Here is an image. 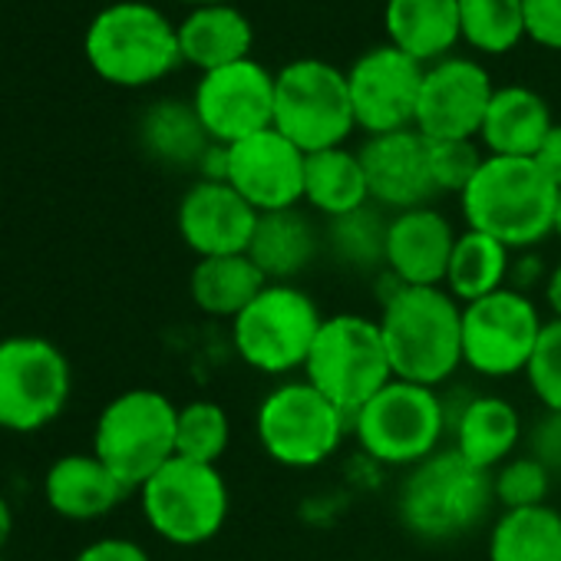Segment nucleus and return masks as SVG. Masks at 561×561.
<instances>
[{
  "instance_id": "7c9ffc66",
  "label": "nucleus",
  "mask_w": 561,
  "mask_h": 561,
  "mask_svg": "<svg viewBox=\"0 0 561 561\" xmlns=\"http://www.w3.org/2000/svg\"><path fill=\"white\" fill-rule=\"evenodd\" d=\"M142 146L165 165H195L211 149V139L192 103H156L142 116Z\"/></svg>"
},
{
  "instance_id": "a18cd8bd",
  "label": "nucleus",
  "mask_w": 561,
  "mask_h": 561,
  "mask_svg": "<svg viewBox=\"0 0 561 561\" xmlns=\"http://www.w3.org/2000/svg\"><path fill=\"white\" fill-rule=\"evenodd\" d=\"M182 4H192V8H211V4H231V0H182Z\"/></svg>"
},
{
  "instance_id": "a878e982",
  "label": "nucleus",
  "mask_w": 561,
  "mask_h": 561,
  "mask_svg": "<svg viewBox=\"0 0 561 561\" xmlns=\"http://www.w3.org/2000/svg\"><path fill=\"white\" fill-rule=\"evenodd\" d=\"M175 31H179L182 64H192L202 73H211V70H221L251 57L254 31L248 18L231 4L195 8Z\"/></svg>"
},
{
  "instance_id": "f3484780",
  "label": "nucleus",
  "mask_w": 561,
  "mask_h": 561,
  "mask_svg": "<svg viewBox=\"0 0 561 561\" xmlns=\"http://www.w3.org/2000/svg\"><path fill=\"white\" fill-rule=\"evenodd\" d=\"M489 73L466 57H446L426 67L413 129L426 139H479L492 103Z\"/></svg>"
},
{
  "instance_id": "ea45409f",
  "label": "nucleus",
  "mask_w": 561,
  "mask_h": 561,
  "mask_svg": "<svg viewBox=\"0 0 561 561\" xmlns=\"http://www.w3.org/2000/svg\"><path fill=\"white\" fill-rule=\"evenodd\" d=\"M73 561H152V558L133 538H100V541H90Z\"/></svg>"
},
{
  "instance_id": "c756f323",
  "label": "nucleus",
  "mask_w": 561,
  "mask_h": 561,
  "mask_svg": "<svg viewBox=\"0 0 561 561\" xmlns=\"http://www.w3.org/2000/svg\"><path fill=\"white\" fill-rule=\"evenodd\" d=\"M489 561H561V512L554 505L508 508L485 538Z\"/></svg>"
},
{
  "instance_id": "f257e3e1",
  "label": "nucleus",
  "mask_w": 561,
  "mask_h": 561,
  "mask_svg": "<svg viewBox=\"0 0 561 561\" xmlns=\"http://www.w3.org/2000/svg\"><path fill=\"white\" fill-rule=\"evenodd\" d=\"M380 334L397 380L439 390L462 367V305L446 288L390 285Z\"/></svg>"
},
{
  "instance_id": "2f4dec72",
  "label": "nucleus",
  "mask_w": 561,
  "mask_h": 561,
  "mask_svg": "<svg viewBox=\"0 0 561 561\" xmlns=\"http://www.w3.org/2000/svg\"><path fill=\"white\" fill-rule=\"evenodd\" d=\"M387 225L390 218L383 215V208L370 202L351 215L331 218L324 225V248L347 271L357 274L387 271Z\"/></svg>"
},
{
  "instance_id": "58836bf2",
  "label": "nucleus",
  "mask_w": 561,
  "mask_h": 561,
  "mask_svg": "<svg viewBox=\"0 0 561 561\" xmlns=\"http://www.w3.org/2000/svg\"><path fill=\"white\" fill-rule=\"evenodd\" d=\"M525 37L561 54V0H525Z\"/></svg>"
},
{
  "instance_id": "20e7f679",
  "label": "nucleus",
  "mask_w": 561,
  "mask_h": 561,
  "mask_svg": "<svg viewBox=\"0 0 561 561\" xmlns=\"http://www.w3.org/2000/svg\"><path fill=\"white\" fill-rule=\"evenodd\" d=\"M449 433V410L439 390L390 380L374 400L351 416V436L357 449L387 469H413L443 449Z\"/></svg>"
},
{
  "instance_id": "6ab92c4d",
  "label": "nucleus",
  "mask_w": 561,
  "mask_h": 561,
  "mask_svg": "<svg viewBox=\"0 0 561 561\" xmlns=\"http://www.w3.org/2000/svg\"><path fill=\"white\" fill-rule=\"evenodd\" d=\"M360 162L370 185V202L383 211L430 205L436 195L430 179V142L416 129L370 136L360 146Z\"/></svg>"
},
{
  "instance_id": "4c0bfd02",
  "label": "nucleus",
  "mask_w": 561,
  "mask_h": 561,
  "mask_svg": "<svg viewBox=\"0 0 561 561\" xmlns=\"http://www.w3.org/2000/svg\"><path fill=\"white\" fill-rule=\"evenodd\" d=\"M525 453L535 456L551 476H561V413L545 410L531 423V430L525 436Z\"/></svg>"
},
{
  "instance_id": "dca6fc26",
  "label": "nucleus",
  "mask_w": 561,
  "mask_h": 561,
  "mask_svg": "<svg viewBox=\"0 0 561 561\" xmlns=\"http://www.w3.org/2000/svg\"><path fill=\"white\" fill-rule=\"evenodd\" d=\"M228 149L225 182L257 211H285L305 202V165L308 152H301L291 139L280 136L274 126L254 133Z\"/></svg>"
},
{
  "instance_id": "72a5a7b5",
  "label": "nucleus",
  "mask_w": 561,
  "mask_h": 561,
  "mask_svg": "<svg viewBox=\"0 0 561 561\" xmlns=\"http://www.w3.org/2000/svg\"><path fill=\"white\" fill-rule=\"evenodd\" d=\"M231 443V420L225 407L215 400H192L179 407V423H175V456L218 466V459L228 453Z\"/></svg>"
},
{
  "instance_id": "bb28decb",
  "label": "nucleus",
  "mask_w": 561,
  "mask_h": 561,
  "mask_svg": "<svg viewBox=\"0 0 561 561\" xmlns=\"http://www.w3.org/2000/svg\"><path fill=\"white\" fill-rule=\"evenodd\" d=\"M267 285V277L248 254H221V257H198L188 274L192 305L221 321H234Z\"/></svg>"
},
{
  "instance_id": "4be33fe9",
  "label": "nucleus",
  "mask_w": 561,
  "mask_h": 561,
  "mask_svg": "<svg viewBox=\"0 0 561 561\" xmlns=\"http://www.w3.org/2000/svg\"><path fill=\"white\" fill-rule=\"evenodd\" d=\"M453 449L482 472H495L508 462L525 436L522 413L499 393H476L469 397L456 416H449Z\"/></svg>"
},
{
  "instance_id": "cd10ccee",
  "label": "nucleus",
  "mask_w": 561,
  "mask_h": 561,
  "mask_svg": "<svg viewBox=\"0 0 561 561\" xmlns=\"http://www.w3.org/2000/svg\"><path fill=\"white\" fill-rule=\"evenodd\" d=\"M305 205L328 221L370 205V185L360 152H351L344 146L311 152L305 165Z\"/></svg>"
},
{
  "instance_id": "6e6552de",
  "label": "nucleus",
  "mask_w": 561,
  "mask_h": 561,
  "mask_svg": "<svg viewBox=\"0 0 561 561\" xmlns=\"http://www.w3.org/2000/svg\"><path fill=\"white\" fill-rule=\"evenodd\" d=\"M324 324L318 301L298 285H264V291L231 321V347L238 360L274 380L305 370L311 344Z\"/></svg>"
},
{
  "instance_id": "c03bdc74",
  "label": "nucleus",
  "mask_w": 561,
  "mask_h": 561,
  "mask_svg": "<svg viewBox=\"0 0 561 561\" xmlns=\"http://www.w3.org/2000/svg\"><path fill=\"white\" fill-rule=\"evenodd\" d=\"M11 531H14V512H11V502L0 495V548L11 541Z\"/></svg>"
},
{
  "instance_id": "49530a36",
  "label": "nucleus",
  "mask_w": 561,
  "mask_h": 561,
  "mask_svg": "<svg viewBox=\"0 0 561 561\" xmlns=\"http://www.w3.org/2000/svg\"><path fill=\"white\" fill-rule=\"evenodd\" d=\"M554 238L561 241V192H558V208H554Z\"/></svg>"
},
{
  "instance_id": "393cba45",
  "label": "nucleus",
  "mask_w": 561,
  "mask_h": 561,
  "mask_svg": "<svg viewBox=\"0 0 561 561\" xmlns=\"http://www.w3.org/2000/svg\"><path fill=\"white\" fill-rule=\"evenodd\" d=\"M387 37L423 67L439 64L462 41L459 0H387Z\"/></svg>"
},
{
  "instance_id": "f704fd0d",
  "label": "nucleus",
  "mask_w": 561,
  "mask_h": 561,
  "mask_svg": "<svg viewBox=\"0 0 561 561\" xmlns=\"http://www.w3.org/2000/svg\"><path fill=\"white\" fill-rule=\"evenodd\" d=\"M551 479L554 476L535 456L522 453L492 472V499H495V505H502V512L545 505L551 495Z\"/></svg>"
},
{
  "instance_id": "aec40b11",
  "label": "nucleus",
  "mask_w": 561,
  "mask_h": 561,
  "mask_svg": "<svg viewBox=\"0 0 561 561\" xmlns=\"http://www.w3.org/2000/svg\"><path fill=\"white\" fill-rule=\"evenodd\" d=\"M459 231L453 221L433 208H407L390 215L387 225V277L403 288H443Z\"/></svg>"
},
{
  "instance_id": "a19ab883",
  "label": "nucleus",
  "mask_w": 561,
  "mask_h": 561,
  "mask_svg": "<svg viewBox=\"0 0 561 561\" xmlns=\"http://www.w3.org/2000/svg\"><path fill=\"white\" fill-rule=\"evenodd\" d=\"M548 271L551 267L541 261V254H535V251H515L512 254V271H508V288L512 291H522V295H531L535 285L545 288Z\"/></svg>"
},
{
  "instance_id": "423d86ee",
  "label": "nucleus",
  "mask_w": 561,
  "mask_h": 561,
  "mask_svg": "<svg viewBox=\"0 0 561 561\" xmlns=\"http://www.w3.org/2000/svg\"><path fill=\"white\" fill-rule=\"evenodd\" d=\"M87 60L113 87H149L182 64L179 31L149 4L123 0L100 11L83 41Z\"/></svg>"
},
{
  "instance_id": "c85d7f7f",
  "label": "nucleus",
  "mask_w": 561,
  "mask_h": 561,
  "mask_svg": "<svg viewBox=\"0 0 561 561\" xmlns=\"http://www.w3.org/2000/svg\"><path fill=\"white\" fill-rule=\"evenodd\" d=\"M512 254L515 251H508L492 234L466 228V231H459V238L453 244V257H449V267H446L443 288L459 305H472L479 298H489V295L508 288Z\"/></svg>"
},
{
  "instance_id": "de8ad7c7",
  "label": "nucleus",
  "mask_w": 561,
  "mask_h": 561,
  "mask_svg": "<svg viewBox=\"0 0 561 561\" xmlns=\"http://www.w3.org/2000/svg\"><path fill=\"white\" fill-rule=\"evenodd\" d=\"M0 561H4V558H0Z\"/></svg>"
},
{
  "instance_id": "c9c22d12",
  "label": "nucleus",
  "mask_w": 561,
  "mask_h": 561,
  "mask_svg": "<svg viewBox=\"0 0 561 561\" xmlns=\"http://www.w3.org/2000/svg\"><path fill=\"white\" fill-rule=\"evenodd\" d=\"M426 142H430V179L436 195L439 192L462 195L485 159L476 139H426Z\"/></svg>"
},
{
  "instance_id": "7ed1b4c3",
  "label": "nucleus",
  "mask_w": 561,
  "mask_h": 561,
  "mask_svg": "<svg viewBox=\"0 0 561 561\" xmlns=\"http://www.w3.org/2000/svg\"><path fill=\"white\" fill-rule=\"evenodd\" d=\"M492 505V472L476 469L453 446L413 466L397 492L400 525L430 545L466 538L485 522Z\"/></svg>"
},
{
  "instance_id": "b1692460",
  "label": "nucleus",
  "mask_w": 561,
  "mask_h": 561,
  "mask_svg": "<svg viewBox=\"0 0 561 561\" xmlns=\"http://www.w3.org/2000/svg\"><path fill=\"white\" fill-rule=\"evenodd\" d=\"M44 495L57 515L70 522H93L110 515L123 502L126 489L96 459V453H70L47 469Z\"/></svg>"
},
{
  "instance_id": "5701e85b",
  "label": "nucleus",
  "mask_w": 561,
  "mask_h": 561,
  "mask_svg": "<svg viewBox=\"0 0 561 561\" xmlns=\"http://www.w3.org/2000/svg\"><path fill=\"white\" fill-rule=\"evenodd\" d=\"M554 119L548 103L528 87H495L492 103L485 110V123L479 129V142L485 156L505 159H535Z\"/></svg>"
},
{
  "instance_id": "0eeeda50",
  "label": "nucleus",
  "mask_w": 561,
  "mask_h": 561,
  "mask_svg": "<svg viewBox=\"0 0 561 561\" xmlns=\"http://www.w3.org/2000/svg\"><path fill=\"white\" fill-rule=\"evenodd\" d=\"M179 407L149 387L113 397L93 430L96 459L123 482L126 492H139L169 459H175Z\"/></svg>"
},
{
  "instance_id": "39448f33",
  "label": "nucleus",
  "mask_w": 561,
  "mask_h": 561,
  "mask_svg": "<svg viewBox=\"0 0 561 561\" xmlns=\"http://www.w3.org/2000/svg\"><path fill=\"white\" fill-rule=\"evenodd\" d=\"M254 436L271 462L285 469H318L341 453L351 436V416L305 377L280 380L257 403Z\"/></svg>"
},
{
  "instance_id": "f03ea898",
  "label": "nucleus",
  "mask_w": 561,
  "mask_h": 561,
  "mask_svg": "<svg viewBox=\"0 0 561 561\" xmlns=\"http://www.w3.org/2000/svg\"><path fill=\"white\" fill-rule=\"evenodd\" d=\"M558 185L535 159L485 156L459 195L466 228L492 234L508 251H535L554 234Z\"/></svg>"
},
{
  "instance_id": "9b49d317",
  "label": "nucleus",
  "mask_w": 561,
  "mask_h": 561,
  "mask_svg": "<svg viewBox=\"0 0 561 561\" xmlns=\"http://www.w3.org/2000/svg\"><path fill=\"white\" fill-rule=\"evenodd\" d=\"M139 502L146 525L175 548H198L211 541L225 528L231 508L221 469L182 456L169 459L139 489Z\"/></svg>"
},
{
  "instance_id": "a211bd4d",
  "label": "nucleus",
  "mask_w": 561,
  "mask_h": 561,
  "mask_svg": "<svg viewBox=\"0 0 561 561\" xmlns=\"http://www.w3.org/2000/svg\"><path fill=\"white\" fill-rule=\"evenodd\" d=\"M179 234L195 257L248 254L257 211L228 185L198 179L179 202Z\"/></svg>"
},
{
  "instance_id": "79ce46f5",
  "label": "nucleus",
  "mask_w": 561,
  "mask_h": 561,
  "mask_svg": "<svg viewBox=\"0 0 561 561\" xmlns=\"http://www.w3.org/2000/svg\"><path fill=\"white\" fill-rule=\"evenodd\" d=\"M535 162H538V169L561 188V123L551 126V133L545 136L541 149L535 152Z\"/></svg>"
},
{
  "instance_id": "2eb2a0df",
  "label": "nucleus",
  "mask_w": 561,
  "mask_h": 561,
  "mask_svg": "<svg viewBox=\"0 0 561 561\" xmlns=\"http://www.w3.org/2000/svg\"><path fill=\"white\" fill-rule=\"evenodd\" d=\"M192 106L211 142L234 146L274 126V73L251 57L202 73Z\"/></svg>"
},
{
  "instance_id": "37998d69",
  "label": "nucleus",
  "mask_w": 561,
  "mask_h": 561,
  "mask_svg": "<svg viewBox=\"0 0 561 561\" xmlns=\"http://www.w3.org/2000/svg\"><path fill=\"white\" fill-rule=\"evenodd\" d=\"M541 295H545V305H548L551 318H558V321H561V261H558V264H551Z\"/></svg>"
},
{
  "instance_id": "f8f14e48",
  "label": "nucleus",
  "mask_w": 561,
  "mask_h": 561,
  "mask_svg": "<svg viewBox=\"0 0 561 561\" xmlns=\"http://www.w3.org/2000/svg\"><path fill=\"white\" fill-rule=\"evenodd\" d=\"M541 328L545 318L531 295L512 288L462 305V367L485 380L525 377Z\"/></svg>"
},
{
  "instance_id": "412c9836",
  "label": "nucleus",
  "mask_w": 561,
  "mask_h": 561,
  "mask_svg": "<svg viewBox=\"0 0 561 561\" xmlns=\"http://www.w3.org/2000/svg\"><path fill=\"white\" fill-rule=\"evenodd\" d=\"M324 251V231L314 225V218L298 205L285 211L257 215L248 257L257 264V271L271 285H295V280L321 257Z\"/></svg>"
},
{
  "instance_id": "473e14b6",
  "label": "nucleus",
  "mask_w": 561,
  "mask_h": 561,
  "mask_svg": "<svg viewBox=\"0 0 561 561\" xmlns=\"http://www.w3.org/2000/svg\"><path fill=\"white\" fill-rule=\"evenodd\" d=\"M459 24L472 50L508 54L525 41V0H459Z\"/></svg>"
},
{
  "instance_id": "1a4fd4ad",
  "label": "nucleus",
  "mask_w": 561,
  "mask_h": 561,
  "mask_svg": "<svg viewBox=\"0 0 561 561\" xmlns=\"http://www.w3.org/2000/svg\"><path fill=\"white\" fill-rule=\"evenodd\" d=\"M301 374L334 407L354 416L367 400H374L393 380V367L377 318L367 314L324 318Z\"/></svg>"
},
{
  "instance_id": "ddd939ff",
  "label": "nucleus",
  "mask_w": 561,
  "mask_h": 561,
  "mask_svg": "<svg viewBox=\"0 0 561 561\" xmlns=\"http://www.w3.org/2000/svg\"><path fill=\"white\" fill-rule=\"evenodd\" d=\"M73 390L70 360L44 337L0 341V430L37 433L50 426Z\"/></svg>"
},
{
  "instance_id": "e433bc0d",
  "label": "nucleus",
  "mask_w": 561,
  "mask_h": 561,
  "mask_svg": "<svg viewBox=\"0 0 561 561\" xmlns=\"http://www.w3.org/2000/svg\"><path fill=\"white\" fill-rule=\"evenodd\" d=\"M525 380L531 397L541 403V410L561 413V321L558 318L545 321Z\"/></svg>"
},
{
  "instance_id": "9d476101",
  "label": "nucleus",
  "mask_w": 561,
  "mask_h": 561,
  "mask_svg": "<svg viewBox=\"0 0 561 561\" xmlns=\"http://www.w3.org/2000/svg\"><path fill=\"white\" fill-rule=\"evenodd\" d=\"M274 129L301 152H324L357 129L347 73L328 60H295L274 73Z\"/></svg>"
},
{
  "instance_id": "4468645a",
  "label": "nucleus",
  "mask_w": 561,
  "mask_h": 561,
  "mask_svg": "<svg viewBox=\"0 0 561 561\" xmlns=\"http://www.w3.org/2000/svg\"><path fill=\"white\" fill-rule=\"evenodd\" d=\"M426 67L393 44L367 50L347 70V90L357 129L367 136L413 129L420 90H423Z\"/></svg>"
}]
</instances>
